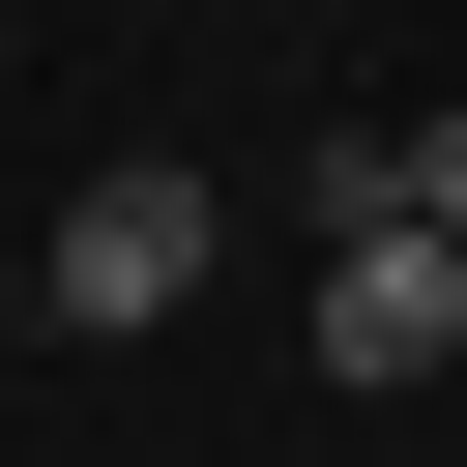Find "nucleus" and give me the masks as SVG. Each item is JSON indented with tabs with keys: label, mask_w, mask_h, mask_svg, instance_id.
Returning a JSON list of instances; mask_svg holds the SVG:
<instances>
[{
	"label": "nucleus",
	"mask_w": 467,
	"mask_h": 467,
	"mask_svg": "<svg viewBox=\"0 0 467 467\" xmlns=\"http://www.w3.org/2000/svg\"><path fill=\"white\" fill-rule=\"evenodd\" d=\"M0 350H29V234H0Z\"/></svg>",
	"instance_id": "20e7f679"
},
{
	"label": "nucleus",
	"mask_w": 467,
	"mask_h": 467,
	"mask_svg": "<svg viewBox=\"0 0 467 467\" xmlns=\"http://www.w3.org/2000/svg\"><path fill=\"white\" fill-rule=\"evenodd\" d=\"M321 379H467V234L438 204H321Z\"/></svg>",
	"instance_id": "f03ea898"
},
{
	"label": "nucleus",
	"mask_w": 467,
	"mask_h": 467,
	"mask_svg": "<svg viewBox=\"0 0 467 467\" xmlns=\"http://www.w3.org/2000/svg\"><path fill=\"white\" fill-rule=\"evenodd\" d=\"M409 204H438V234H467V88H438V117H409Z\"/></svg>",
	"instance_id": "7ed1b4c3"
},
{
	"label": "nucleus",
	"mask_w": 467,
	"mask_h": 467,
	"mask_svg": "<svg viewBox=\"0 0 467 467\" xmlns=\"http://www.w3.org/2000/svg\"><path fill=\"white\" fill-rule=\"evenodd\" d=\"M204 263H234V204L175 175V146H117L58 234H29V321H88V350H146V321H204Z\"/></svg>",
	"instance_id": "f257e3e1"
},
{
	"label": "nucleus",
	"mask_w": 467,
	"mask_h": 467,
	"mask_svg": "<svg viewBox=\"0 0 467 467\" xmlns=\"http://www.w3.org/2000/svg\"><path fill=\"white\" fill-rule=\"evenodd\" d=\"M438 409H467V379H438Z\"/></svg>",
	"instance_id": "39448f33"
}]
</instances>
